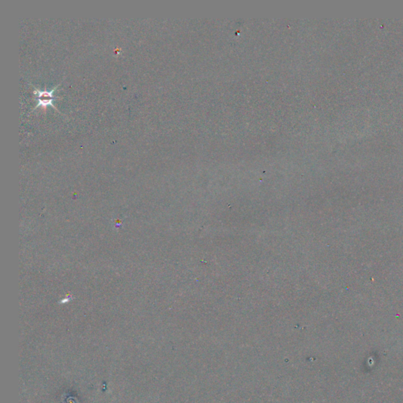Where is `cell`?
Returning <instances> with one entry per match:
<instances>
[{
	"label": "cell",
	"instance_id": "cell-1",
	"mask_svg": "<svg viewBox=\"0 0 403 403\" xmlns=\"http://www.w3.org/2000/svg\"><path fill=\"white\" fill-rule=\"evenodd\" d=\"M59 85V84H58ZM58 85H57L55 88H53L52 90H39L38 88H35V91H34V94L36 95V106L35 107V109L38 108L39 107H48V106H51L53 108L55 109V110H58V109L56 107H54V104H53V100L54 99H57V97H54V92L55 90L57 89L58 88Z\"/></svg>",
	"mask_w": 403,
	"mask_h": 403
}]
</instances>
